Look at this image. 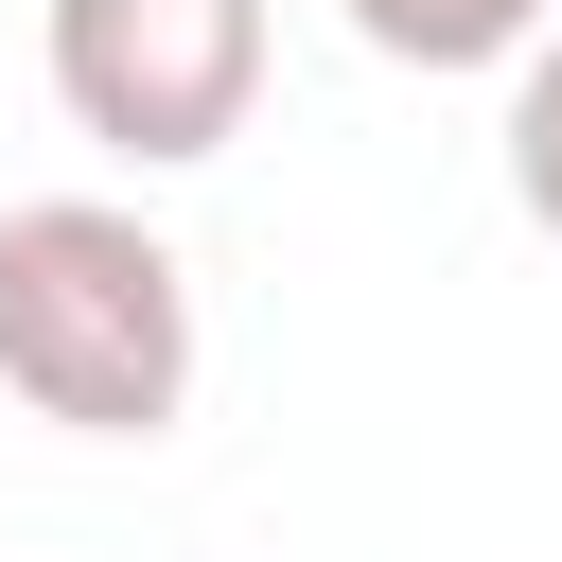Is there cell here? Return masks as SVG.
I'll return each mask as SVG.
<instances>
[{
	"label": "cell",
	"instance_id": "6da1fadb",
	"mask_svg": "<svg viewBox=\"0 0 562 562\" xmlns=\"http://www.w3.org/2000/svg\"><path fill=\"white\" fill-rule=\"evenodd\" d=\"M0 386L53 439H176L193 422V263L123 193L0 211Z\"/></svg>",
	"mask_w": 562,
	"mask_h": 562
},
{
	"label": "cell",
	"instance_id": "277c9868",
	"mask_svg": "<svg viewBox=\"0 0 562 562\" xmlns=\"http://www.w3.org/2000/svg\"><path fill=\"white\" fill-rule=\"evenodd\" d=\"M509 211L562 246V18L509 53Z\"/></svg>",
	"mask_w": 562,
	"mask_h": 562
},
{
	"label": "cell",
	"instance_id": "3957f363",
	"mask_svg": "<svg viewBox=\"0 0 562 562\" xmlns=\"http://www.w3.org/2000/svg\"><path fill=\"white\" fill-rule=\"evenodd\" d=\"M544 18H562V0H351V35H369L386 70H509Z\"/></svg>",
	"mask_w": 562,
	"mask_h": 562
},
{
	"label": "cell",
	"instance_id": "7a4b0ae2",
	"mask_svg": "<svg viewBox=\"0 0 562 562\" xmlns=\"http://www.w3.org/2000/svg\"><path fill=\"white\" fill-rule=\"evenodd\" d=\"M35 53H53L70 140H105L140 176L228 158L246 105H263V0H53Z\"/></svg>",
	"mask_w": 562,
	"mask_h": 562
}]
</instances>
